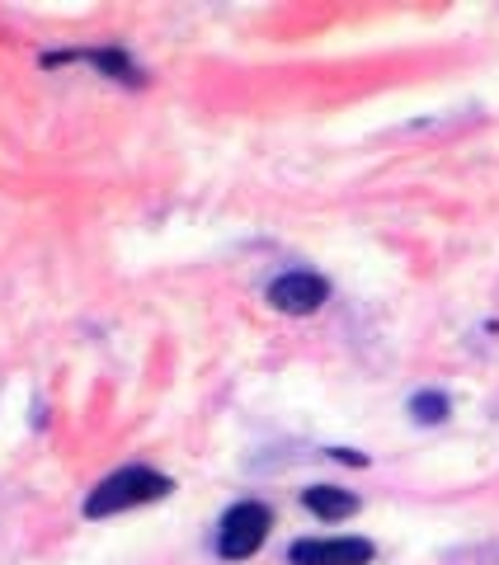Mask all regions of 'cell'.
Returning <instances> with one entry per match:
<instances>
[{"label": "cell", "mask_w": 499, "mask_h": 565, "mask_svg": "<svg viewBox=\"0 0 499 565\" xmlns=\"http://www.w3.org/2000/svg\"><path fill=\"white\" fill-rule=\"evenodd\" d=\"M326 297H330V288H326V278H316V274H283L269 288V302L288 316H307L326 302Z\"/></svg>", "instance_id": "cell-4"}, {"label": "cell", "mask_w": 499, "mask_h": 565, "mask_svg": "<svg viewBox=\"0 0 499 565\" xmlns=\"http://www.w3.org/2000/svg\"><path fill=\"white\" fill-rule=\"evenodd\" d=\"M372 542L363 537H307L293 546V565H368Z\"/></svg>", "instance_id": "cell-3"}, {"label": "cell", "mask_w": 499, "mask_h": 565, "mask_svg": "<svg viewBox=\"0 0 499 565\" xmlns=\"http://www.w3.org/2000/svg\"><path fill=\"white\" fill-rule=\"evenodd\" d=\"M160 494H170V481L160 471H147V467H123L114 471L109 481H99L85 500V514L91 519H109V514H123L132 504H151Z\"/></svg>", "instance_id": "cell-1"}, {"label": "cell", "mask_w": 499, "mask_h": 565, "mask_svg": "<svg viewBox=\"0 0 499 565\" xmlns=\"http://www.w3.org/2000/svg\"><path fill=\"white\" fill-rule=\"evenodd\" d=\"M269 509L264 504H236L231 514L222 519V537H217V552L226 561H245V556H255L264 537H269Z\"/></svg>", "instance_id": "cell-2"}, {"label": "cell", "mask_w": 499, "mask_h": 565, "mask_svg": "<svg viewBox=\"0 0 499 565\" xmlns=\"http://www.w3.org/2000/svg\"><path fill=\"white\" fill-rule=\"evenodd\" d=\"M415 415H420L424 424H434V419L448 415V401H443V396H415Z\"/></svg>", "instance_id": "cell-6"}, {"label": "cell", "mask_w": 499, "mask_h": 565, "mask_svg": "<svg viewBox=\"0 0 499 565\" xmlns=\"http://www.w3.org/2000/svg\"><path fill=\"white\" fill-rule=\"evenodd\" d=\"M301 500H307V509L320 519H349L353 509H359V500H353L349 490H335V486H311Z\"/></svg>", "instance_id": "cell-5"}]
</instances>
